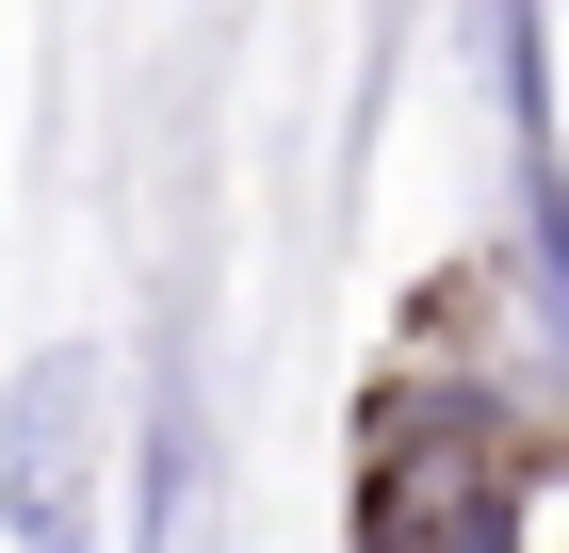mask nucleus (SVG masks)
Masks as SVG:
<instances>
[{"instance_id": "obj_2", "label": "nucleus", "mask_w": 569, "mask_h": 553, "mask_svg": "<svg viewBox=\"0 0 569 553\" xmlns=\"http://www.w3.org/2000/svg\"><path fill=\"white\" fill-rule=\"evenodd\" d=\"M98 488H114V375H98V342H33L17 391H0V537L82 553Z\"/></svg>"}, {"instance_id": "obj_1", "label": "nucleus", "mask_w": 569, "mask_h": 553, "mask_svg": "<svg viewBox=\"0 0 569 553\" xmlns=\"http://www.w3.org/2000/svg\"><path fill=\"white\" fill-rule=\"evenodd\" d=\"M358 553H521V440L472 391H391L358 456Z\"/></svg>"}]
</instances>
